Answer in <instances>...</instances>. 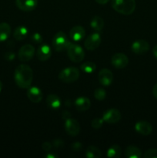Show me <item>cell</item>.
<instances>
[{
    "label": "cell",
    "instance_id": "obj_1",
    "mask_svg": "<svg viewBox=\"0 0 157 158\" xmlns=\"http://www.w3.org/2000/svg\"><path fill=\"white\" fill-rule=\"evenodd\" d=\"M15 82L18 87L28 89L30 87L33 80V71L26 64H21L16 67L14 74Z\"/></svg>",
    "mask_w": 157,
    "mask_h": 158
},
{
    "label": "cell",
    "instance_id": "obj_2",
    "mask_svg": "<svg viewBox=\"0 0 157 158\" xmlns=\"http://www.w3.org/2000/svg\"><path fill=\"white\" fill-rule=\"evenodd\" d=\"M111 3L115 12L125 15H131L135 9V0H112Z\"/></svg>",
    "mask_w": 157,
    "mask_h": 158
},
{
    "label": "cell",
    "instance_id": "obj_3",
    "mask_svg": "<svg viewBox=\"0 0 157 158\" xmlns=\"http://www.w3.org/2000/svg\"><path fill=\"white\" fill-rule=\"evenodd\" d=\"M70 43L71 42L69 41L66 34L62 31L57 32L52 39V46L57 52L66 50Z\"/></svg>",
    "mask_w": 157,
    "mask_h": 158
},
{
    "label": "cell",
    "instance_id": "obj_4",
    "mask_svg": "<svg viewBox=\"0 0 157 158\" xmlns=\"http://www.w3.org/2000/svg\"><path fill=\"white\" fill-rule=\"evenodd\" d=\"M80 73L78 68L67 67L62 69L58 74V79L63 83H70L76 81L79 78Z\"/></svg>",
    "mask_w": 157,
    "mask_h": 158
},
{
    "label": "cell",
    "instance_id": "obj_5",
    "mask_svg": "<svg viewBox=\"0 0 157 158\" xmlns=\"http://www.w3.org/2000/svg\"><path fill=\"white\" fill-rule=\"evenodd\" d=\"M66 50L69 58L74 63H80L84 60L85 51L79 45L71 43Z\"/></svg>",
    "mask_w": 157,
    "mask_h": 158
},
{
    "label": "cell",
    "instance_id": "obj_6",
    "mask_svg": "<svg viewBox=\"0 0 157 158\" xmlns=\"http://www.w3.org/2000/svg\"><path fill=\"white\" fill-rule=\"evenodd\" d=\"M35 49L33 46L30 44H26L20 48L18 53V57L20 61L28 62L33 58Z\"/></svg>",
    "mask_w": 157,
    "mask_h": 158
},
{
    "label": "cell",
    "instance_id": "obj_7",
    "mask_svg": "<svg viewBox=\"0 0 157 158\" xmlns=\"http://www.w3.org/2000/svg\"><path fill=\"white\" fill-rule=\"evenodd\" d=\"M101 41L102 37L100 34L99 32H94V33L90 34L85 40V48L88 50H95L101 44Z\"/></svg>",
    "mask_w": 157,
    "mask_h": 158
},
{
    "label": "cell",
    "instance_id": "obj_8",
    "mask_svg": "<svg viewBox=\"0 0 157 158\" xmlns=\"http://www.w3.org/2000/svg\"><path fill=\"white\" fill-rule=\"evenodd\" d=\"M111 63L116 69H123L129 64V58L126 54L117 52L111 58Z\"/></svg>",
    "mask_w": 157,
    "mask_h": 158
},
{
    "label": "cell",
    "instance_id": "obj_9",
    "mask_svg": "<svg viewBox=\"0 0 157 158\" xmlns=\"http://www.w3.org/2000/svg\"><path fill=\"white\" fill-rule=\"evenodd\" d=\"M103 119L104 122L107 123H116L121 119V113L119 110L115 108H111L103 113Z\"/></svg>",
    "mask_w": 157,
    "mask_h": 158
},
{
    "label": "cell",
    "instance_id": "obj_10",
    "mask_svg": "<svg viewBox=\"0 0 157 158\" xmlns=\"http://www.w3.org/2000/svg\"><path fill=\"white\" fill-rule=\"evenodd\" d=\"M65 129L69 136L75 137L80 132V124L75 119H67L65 122Z\"/></svg>",
    "mask_w": 157,
    "mask_h": 158
},
{
    "label": "cell",
    "instance_id": "obj_11",
    "mask_svg": "<svg viewBox=\"0 0 157 158\" xmlns=\"http://www.w3.org/2000/svg\"><path fill=\"white\" fill-rule=\"evenodd\" d=\"M149 43L144 40H138L133 42L131 46V49L132 52L138 55H142L149 51Z\"/></svg>",
    "mask_w": 157,
    "mask_h": 158
},
{
    "label": "cell",
    "instance_id": "obj_12",
    "mask_svg": "<svg viewBox=\"0 0 157 158\" xmlns=\"http://www.w3.org/2000/svg\"><path fill=\"white\" fill-rule=\"evenodd\" d=\"M135 130L137 133L143 136H149L152 132V126L146 120H139L135 124Z\"/></svg>",
    "mask_w": 157,
    "mask_h": 158
},
{
    "label": "cell",
    "instance_id": "obj_13",
    "mask_svg": "<svg viewBox=\"0 0 157 158\" xmlns=\"http://www.w3.org/2000/svg\"><path fill=\"white\" fill-rule=\"evenodd\" d=\"M98 79L99 83L104 86H109L113 81V74L111 70L108 69H103L98 74Z\"/></svg>",
    "mask_w": 157,
    "mask_h": 158
},
{
    "label": "cell",
    "instance_id": "obj_14",
    "mask_svg": "<svg viewBox=\"0 0 157 158\" xmlns=\"http://www.w3.org/2000/svg\"><path fill=\"white\" fill-rule=\"evenodd\" d=\"M16 6L23 12H31L37 7L38 0H15Z\"/></svg>",
    "mask_w": 157,
    "mask_h": 158
},
{
    "label": "cell",
    "instance_id": "obj_15",
    "mask_svg": "<svg viewBox=\"0 0 157 158\" xmlns=\"http://www.w3.org/2000/svg\"><path fill=\"white\" fill-rule=\"evenodd\" d=\"M42 92L37 86H31L28 88L27 97L31 102L38 103L42 100Z\"/></svg>",
    "mask_w": 157,
    "mask_h": 158
},
{
    "label": "cell",
    "instance_id": "obj_16",
    "mask_svg": "<svg viewBox=\"0 0 157 158\" xmlns=\"http://www.w3.org/2000/svg\"><path fill=\"white\" fill-rule=\"evenodd\" d=\"M52 56V49L47 44H42L36 51V56L40 61H46Z\"/></svg>",
    "mask_w": 157,
    "mask_h": 158
},
{
    "label": "cell",
    "instance_id": "obj_17",
    "mask_svg": "<svg viewBox=\"0 0 157 158\" xmlns=\"http://www.w3.org/2000/svg\"><path fill=\"white\" fill-rule=\"evenodd\" d=\"M86 35V30L83 26H75L71 29L69 36L74 42H79L84 39Z\"/></svg>",
    "mask_w": 157,
    "mask_h": 158
},
{
    "label": "cell",
    "instance_id": "obj_18",
    "mask_svg": "<svg viewBox=\"0 0 157 158\" xmlns=\"http://www.w3.org/2000/svg\"><path fill=\"white\" fill-rule=\"evenodd\" d=\"M75 106L78 111H86L90 108L91 102L89 98L86 97H80L75 100Z\"/></svg>",
    "mask_w": 157,
    "mask_h": 158
},
{
    "label": "cell",
    "instance_id": "obj_19",
    "mask_svg": "<svg viewBox=\"0 0 157 158\" xmlns=\"http://www.w3.org/2000/svg\"><path fill=\"white\" fill-rule=\"evenodd\" d=\"M48 106L52 110H58L61 106V99L55 94H49L46 98Z\"/></svg>",
    "mask_w": 157,
    "mask_h": 158
},
{
    "label": "cell",
    "instance_id": "obj_20",
    "mask_svg": "<svg viewBox=\"0 0 157 158\" xmlns=\"http://www.w3.org/2000/svg\"><path fill=\"white\" fill-rule=\"evenodd\" d=\"M29 30L26 26H20L15 28L13 32V37L17 41H22L28 36Z\"/></svg>",
    "mask_w": 157,
    "mask_h": 158
},
{
    "label": "cell",
    "instance_id": "obj_21",
    "mask_svg": "<svg viewBox=\"0 0 157 158\" xmlns=\"http://www.w3.org/2000/svg\"><path fill=\"white\" fill-rule=\"evenodd\" d=\"M125 156L127 158H140L143 155H142V151L139 148L131 145L126 148Z\"/></svg>",
    "mask_w": 157,
    "mask_h": 158
},
{
    "label": "cell",
    "instance_id": "obj_22",
    "mask_svg": "<svg viewBox=\"0 0 157 158\" xmlns=\"http://www.w3.org/2000/svg\"><path fill=\"white\" fill-rule=\"evenodd\" d=\"M11 35V27L8 23H0V43L7 40Z\"/></svg>",
    "mask_w": 157,
    "mask_h": 158
},
{
    "label": "cell",
    "instance_id": "obj_23",
    "mask_svg": "<svg viewBox=\"0 0 157 158\" xmlns=\"http://www.w3.org/2000/svg\"><path fill=\"white\" fill-rule=\"evenodd\" d=\"M90 26L96 32H100L104 27V20L100 16H94L90 22Z\"/></svg>",
    "mask_w": 157,
    "mask_h": 158
},
{
    "label": "cell",
    "instance_id": "obj_24",
    "mask_svg": "<svg viewBox=\"0 0 157 158\" xmlns=\"http://www.w3.org/2000/svg\"><path fill=\"white\" fill-rule=\"evenodd\" d=\"M85 155L88 158H99L101 157L102 154L100 150L97 147L91 145L86 148Z\"/></svg>",
    "mask_w": 157,
    "mask_h": 158
},
{
    "label": "cell",
    "instance_id": "obj_25",
    "mask_svg": "<svg viewBox=\"0 0 157 158\" xmlns=\"http://www.w3.org/2000/svg\"><path fill=\"white\" fill-rule=\"evenodd\" d=\"M106 155L108 157L110 158H119L122 155V148L118 144L112 145L108 149Z\"/></svg>",
    "mask_w": 157,
    "mask_h": 158
},
{
    "label": "cell",
    "instance_id": "obj_26",
    "mask_svg": "<svg viewBox=\"0 0 157 158\" xmlns=\"http://www.w3.org/2000/svg\"><path fill=\"white\" fill-rule=\"evenodd\" d=\"M80 69L83 72L86 73H92L96 69V65L93 63V62L88 61L86 63H83L80 66Z\"/></svg>",
    "mask_w": 157,
    "mask_h": 158
},
{
    "label": "cell",
    "instance_id": "obj_27",
    "mask_svg": "<svg viewBox=\"0 0 157 158\" xmlns=\"http://www.w3.org/2000/svg\"><path fill=\"white\" fill-rule=\"evenodd\" d=\"M94 97L97 100H105L106 97V92L105 91L104 89L103 88H97L95 91H94Z\"/></svg>",
    "mask_w": 157,
    "mask_h": 158
},
{
    "label": "cell",
    "instance_id": "obj_28",
    "mask_svg": "<svg viewBox=\"0 0 157 158\" xmlns=\"http://www.w3.org/2000/svg\"><path fill=\"white\" fill-rule=\"evenodd\" d=\"M103 123H104V120H103V117L102 118H95L93 119L91 122V126L93 129L98 130L103 127Z\"/></svg>",
    "mask_w": 157,
    "mask_h": 158
},
{
    "label": "cell",
    "instance_id": "obj_29",
    "mask_svg": "<svg viewBox=\"0 0 157 158\" xmlns=\"http://www.w3.org/2000/svg\"><path fill=\"white\" fill-rule=\"evenodd\" d=\"M143 157L144 158H157V149H149L144 152Z\"/></svg>",
    "mask_w": 157,
    "mask_h": 158
},
{
    "label": "cell",
    "instance_id": "obj_30",
    "mask_svg": "<svg viewBox=\"0 0 157 158\" xmlns=\"http://www.w3.org/2000/svg\"><path fill=\"white\" fill-rule=\"evenodd\" d=\"M31 40L35 43H41L42 42L43 38L41 34L38 32H35L31 35Z\"/></svg>",
    "mask_w": 157,
    "mask_h": 158
},
{
    "label": "cell",
    "instance_id": "obj_31",
    "mask_svg": "<svg viewBox=\"0 0 157 158\" xmlns=\"http://www.w3.org/2000/svg\"><path fill=\"white\" fill-rule=\"evenodd\" d=\"M52 146L56 149H61L64 147V141L62 139H55L52 141Z\"/></svg>",
    "mask_w": 157,
    "mask_h": 158
},
{
    "label": "cell",
    "instance_id": "obj_32",
    "mask_svg": "<svg viewBox=\"0 0 157 158\" xmlns=\"http://www.w3.org/2000/svg\"><path fill=\"white\" fill-rule=\"evenodd\" d=\"M42 148L43 151H46V153H48V152H50V151L52 150V148H53V146H52V143L46 141L42 143Z\"/></svg>",
    "mask_w": 157,
    "mask_h": 158
},
{
    "label": "cell",
    "instance_id": "obj_33",
    "mask_svg": "<svg viewBox=\"0 0 157 158\" xmlns=\"http://www.w3.org/2000/svg\"><path fill=\"white\" fill-rule=\"evenodd\" d=\"M7 61H13L15 58V54L13 52H7L4 56Z\"/></svg>",
    "mask_w": 157,
    "mask_h": 158
},
{
    "label": "cell",
    "instance_id": "obj_34",
    "mask_svg": "<svg viewBox=\"0 0 157 158\" xmlns=\"http://www.w3.org/2000/svg\"><path fill=\"white\" fill-rule=\"evenodd\" d=\"M72 149L75 151H81L82 148H83V144H82L80 142H75L72 144Z\"/></svg>",
    "mask_w": 157,
    "mask_h": 158
},
{
    "label": "cell",
    "instance_id": "obj_35",
    "mask_svg": "<svg viewBox=\"0 0 157 158\" xmlns=\"http://www.w3.org/2000/svg\"><path fill=\"white\" fill-rule=\"evenodd\" d=\"M62 118L64 119L65 120L71 118V113L68 110H64L62 113Z\"/></svg>",
    "mask_w": 157,
    "mask_h": 158
},
{
    "label": "cell",
    "instance_id": "obj_36",
    "mask_svg": "<svg viewBox=\"0 0 157 158\" xmlns=\"http://www.w3.org/2000/svg\"><path fill=\"white\" fill-rule=\"evenodd\" d=\"M152 94H153L154 97L157 99V83L154 85L153 88H152Z\"/></svg>",
    "mask_w": 157,
    "mask_h": 158
},
{
    "label": "cell",
    "instance_id": "obj_37",
    "mask_svg": "<svg viewBox=\"0 0 157 158\" xmlns=\"http://www.w3.org/2000/svg\"><path fill=\"white\" fill-rule=\"evenodd\" d=\"M46 158H57L58 157V156L55 155V154H52V153L48 152V154L46 155Z\"/></svg>",
    "mask_w": 157,
    "mask_h": 158
},
{
    "label": "cell",
    "instance_id": "obj_38",
    "mask_svg": "<svg viewBox=\"0 0 157 158\" xmlns=\"http://www.w3.org/2000/svg\"><path fill=\"white\" fill-rule=\"evenodd\" d=\"M152 54H153L154 57L157 60V45H155L152 49Z\"/></svg>",
    "mask_w": 157,
    "mask_h": 158
},
{
    "label": "cell",
    "instance_id": "obj_39",
    "mask_svg": "<svg viewBox=\"0 0 157 158\" xmlns=\"http://www.w3.org/2000/svg\"><path fill=\"white\" fill-rule=\"evenodd\" d=\"M95 1L100 5H106V3H108L109 0H95Z\"/></svg>",
    "mask_w": 157,
    "mask_h": 158
},
{
    "label": "cell",
    "instance_id": "obj_40",
    "mask_svg": "<svg viewBox=\"0 0 157 158\" xmlns=\"http://www.w3.org/2000/svg\"><path fill=\"white\" fill-rule=\"evenodd\" d=\"M2 87H3V85H2V83L1 81H0V93H1L2 89Z\"/></svg>",
    "mask_w": 157,
    "mask_h": 158
}]
</instances>
